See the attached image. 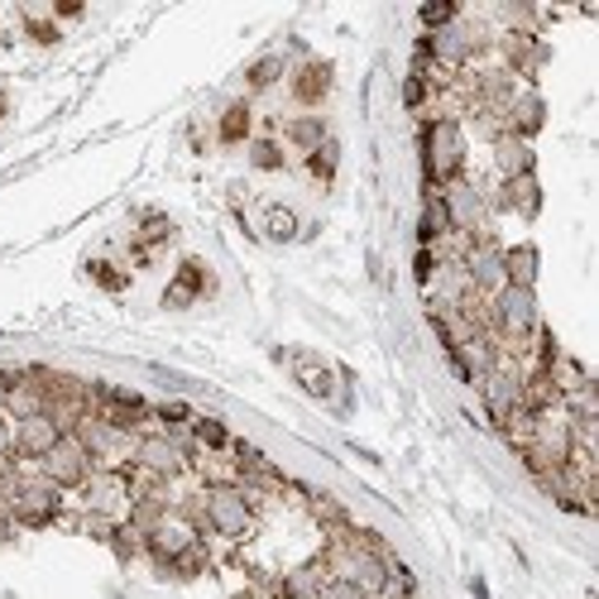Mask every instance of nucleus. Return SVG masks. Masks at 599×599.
<instances>
[{
	"mask_svg": "<svg viewBox=\"0 0 599 599\" xmlns=\"http://www.w3.org/2000/svg\"><path fill=\"white\" fill-rule=\"evenodd\" d=\"M489 317H494V331L509 345H523L527 335L542 327V311H537V293L518 283H503L494 297H489Z\"/></svg>",
	"mask_w": 599,
	"mask_h": 599,
	"instance_id": "nucleus-1",
	"label": "nucleus"
},
{
	"mask_svg": "<svg viewBox=\"0 0 599 599\" xmlns=\"http://www.w3.org/2000/svg\"><path fill=\"white\" fill-rule=\"evenodd\" d=\"M423 163L431 183H455L465 168V130L455 120H427L423 125Z\"/></svg>",
	"mask_w": 599,
	"mask_h": 599,
	"instance_id": "nucleus-2",
	"label": "nucleus"
},
{
	"mask_svg": "<svg viewBox=\"0 0 599 599\" xmlns=\"http://www.w3.org/2000/svg\"><path fill=\"white\" fill-rule=\"evenodd\" d=\"M201 518H207V533L216 537H245L249 523H255V503H249V489L240 485H211L201 494Z\"/></svg>",
	"mask_w": 599,
	"mask_h": 599,
	"instance_id": "nucleus-3",
	"label": "nucleus"
},
{
	"mask_svg": "<svg viewBox=\"0 0 599 599\" xmlns=\"http://www.w3.org/2000/svg\"><path fill=\"white\" fill-rule=\"evenodd\" d=\"M58 509H63V494L44 475H24L20 489L5 499V513L15 518V527H48L58 518Z\"/></svg>",
	"mask_w": 599,
	"mask_h": 599,
	"instance_id": "nucleus-4",
	"label": "nucleus"
},
{
	"mask_svg": "<svg viewBox=\"0 0 599 599\" xmlns=\"http://www.w3.org/2000/svg\"><path fill=\"white\" fill-rule=\"evenodd\" d=\"M130 465L144 475L173 479L187 470V431H149V437H135V455Z\"/></svg>",
	"mask_w": 599,
	"mask_h": 599,
	"instance_id": "nucleus-5",
	"label": "nucleus"
},
{
	"mask_svg": "<svg viewBox=\"0 0 599 599\" xmlns=\"http://www.w3.org/2000/svg\"><path fill=\"white\" fill-rule=\"evenodd\" d=\"M39 465H44L39 475L53 479L58 489H82V485H87V479L96 475V461L87 455V447L77 441V431H63V441H58V447L48 451Z\"/></svg>",
	"mask_w": 599,
	"mask_h": 599,
	"instance_id": "nucleus-6",
	"label": "nucleus"
},
{
	"mask_svg": "<svg viewBox=\"0 0 599 599\" xmlns=\"http://www.w3.org/2000/svg\"><path fill=\"white\" fill-rule=\"evenodd\" d=\"M475 53H479V34L461 20L447 24V29H437V34H427V39L417 44V58H437L441 68H461V63H470Z\"/></svg>",
	"mask_w": 599,
	"mask_h": 599,
	"instance_id": "nucleus-7",
	"label": "nucleus"
},
{
	"mask_svg": "<svg viewBox=\"0 0 599 599\" xmlns=\"http://www.w3.org/2000/svg\"><path fill=\"white\" fill-rule=\"evenodd\" d=\"M465 279H470V288H475V297H494L503 283V249L494 245L489 235H479V240H470V249H465Z\"/></svg>",
	"mask_w": 599,
	"mask_h": 599,
	"instance_id": "nucleus-8",
	"label": "nucleus"
},
{
	"mask_svg": "<svg viewBox=\"0 0 599 599\" xmlns=\"http://www.w3.org/2000/svg\"><path fill=\"white\" fill-rule=\"evenodd\" d=\"M58 441H63V427H58L48 413H39V417H24V423L10 427V447H15L20 461H44V455L53 451Z\"/></svg>",
	"mask_w": 599,
	"mask_h": 599,
	"instance_id": "nucleus-9",
	"label": "nucleus"
},
{
	"mask_svg": "<svg viewBox=\"0 0 599 599\" xmlns=\"http://www.w3.org/2000/svg\"><path fill=\"white\" fill-rule=\"evenodd\" d=\"M441 207H447L451 231L475 235V231H479V221H485V197H479V187H475V183H465V178L447 183V192H441Z\"/></svg>",
	"mask_w": 599,
	"mask_h": 599,
	"instance_id": "nucleus-10",
	"label": "nucleus"
},
{
	"mask_svg": "<svg viewBox=\"0 0 599 599\" xmlns=\"http://www.w3.org/2000/svg\"><path fill=\"white\" fill-rule=\"evenodd\" d=\"M331 77H335V68L327 63V58H311V63H303V68H297V77H293V101L321 106L331 96Z\"/></svg>",
	"mask_w": 599,
	"mask_h": 599,
	"instance_id": "nucleus-11",
	"label": "nucleus"
},
{
	"mask_svg": "<svg viewBox=\"0 0 599 599\" xmlns=\"http://www.w3.org/2000/svg\"><path fill=\"white\" fill-rule=\"evenodd\" d=\"M499 48H503V58H509V68H513V72H523V77H533V72L547 63V44H542V39H533V34H523V29L503 34Z\"/></svg>",
	"mask_w": 599,
	"mask_h": 599,
	"instance_id": "nucleus-12",
	"label": "nucleus"
},
{
	"mask_svg": "<svg viewBox=\"0 0 599 599\" xmlns=\"http://www.w3.org/2000/svg\"><path fill=\"white\" fill-rule=\"evenodd\" d=\"M327 580H331V571H327V561L317 557V561H307V566L288 571L283 580H279V595H283V599H321Z\"/></svg>",
	"mask_w": 599,
	"mask_h": 599,
	"instance_id": "nucleus-13",
	"label": "nucleus"
},
{
	"mask_svg": "<svg viewBox=\"0 0 599 599\" xmlns=\"http://www.w3.org/2000/svg\"><path fill=\"white\" fill-rule=\"evenodd\" d=\"M499 207L518 211L523 221H537V211H542V187H537V178H533V173H523V178H503Z\"/></svg>",
	"mask_w": 599,
	"mask_h": 599,
	"instance_id": "nucleus-14",
	"label": "nucleus"
},
{
	"mask_svg": "<svg viewBox=\"0 0 599 599\" xmlns=\"http://www.w3.org/2000/svg\"><path fill=\"white\" fill-rule=\"evenodd\" d=\"M542 125H547V101H542V96H537L533 87L513 96V106H509V130H513V135L533 139Z\"/></svg>",
	"mask_w": 599,
	"mask_h": 599,
	"instance_id": "nucleus-15",
	"label": "nucleus"
},
{
	"mask_svg": "<svg viewBox=\"0 0 599 599\" xmlns=\"http://www.w3.org/2000/svg\"><path fill=\"white\" fill-rule=\"evenodd\" d=\"M494 163H499V173L503 178H523V173H533V144L518 139L513 130H503V135H494Z\"/></svg>",
	"mask_w": 599,
	"mask_h": 599,
	"instance_id": "nucleus-16",
	"label": "nucleus"
},
{
	"mask_svg": "<svg viewBox=\"0 0 599 599\" xmlns=\"http://www.w3.org/2000/svg\"><path fill=\"white\" fill-rule=\"evenodd\" d=\"M211 288V273L201 259H183V269H178V283L163 293V307H187L197 293H207Z\"/></svg>",
	"mask_w": 599,
	"mask_h": 599,
	"instance_id": "nucleus-17",
	"label": "nucleus"
},
{
	"mask_svg": "<svg viewBox=\"0 0 599 599\" xmlns=\"http://www.w3.org/2000/svg\"><path fill=\"white\" fill-rule=\"evenodd\" d=\"M5 407L15 413V423H24V417H39L48 413V393H44V383H34V379H24V369L15 375V383L5 389Z\"/></svg>",
	"mask_w": 599,
	"mask_h": 599,
	"instance_id": "nucleus-18",
	"label": "nucleus"
},
{
	"mask_svg": "<svg viewBox=\"0 0 599 599\" xmlns=\"http://www.w3.org/2000/svg\"><path fill=\"white\" fill-rule=\"evenodd\" d=\"M537 264H542V255H537L533 240H523V245H509V249H503V279L518 283V288H533V283H537Z\"/></svg>",
	"mask_w": 599,
	"mask_h": 599,
	"instance_id": "nucleus-19",
	"label": "nucleus"
},
{
	"mask_svg": "<svg viewBox=\"0 0 599 599\" xmlns=\"http://www.w3.org/2000/svg\"><path fill=\"white\" fill-rule=\"evenodd\" d=\"M283 139L293 144V149L311 154V149H321V144L331 139V130H327V120H321V115H293L283 125Z\"/></svg>",
	"mask_w": 599,
	"mask_h": 599,
	"instance_id": "nucleus-20",
	"label": "nucleus"
},
{
	"mask_svg": "<svg viewBox=\"0 0 599 599\" xmlns=\"http://www.w3.org/2000/svg\"><path fill=\"white\" fill-rule=\"evenodd\" d=\"M451 221H447V207H441V192L431 187L427 201H423V221H417V240H423V249H431L437 240H447Z\"/></svg>",
	"mask_w": 599,
	"mask_h": 599,
	"instance_id": "nucleus-21",
	"label": "nucleus"
},
{
	"mask_svg": "<svg viewBox=\"0 0 599 599\" xmlns=\"http://www.w3.org/2000/svg\"><path fill=\"white\" fill-rule=\"evenodd\" d=\"M249 125H255L249 106H245V101H235V106H225L221 125H216V139H221V144H245V139H249Z\"/></svg>",
	"mask_w": 599,
	"mask_h": 599,
	"instance_id": "nucleus-22",
	"label": "nucleus"
},
{
	"mask_svg": "<svg viewBox=\"0 0 599 599\" xmlns=\"http://www.w3.org/2000/svg\"><path fill=\"white\" fill-rule=\"evenodd\" d=\"M293 369H297V379H303V389L311 393V399H331V369L327 365H317V359H307V355H297L293 359Z\"/></svg>",
	"mask_w": 599,
	"mask_h": 599,
	"instance_id": "nucleus-23",
	"label": "nucleus"
},
{
	"mask_svg": "<svg viewBox=\"0 0 599 599\" xmlns=\"http://www.w3.org/2000/svg\"><path fill=\"white\" fill-rule=\"evenodd\" d=\"M192 437H197L207 451H225V447H231V441H235L231 431H225L221 417H192Z\"/></svg>",
	"mask_w": 599,
	"mask_h": 599,
	"instance_id": "nucleus-24",
	"label": "nucleus"
},
{
	"mask_svg": "<svg viewBox=\"0 0 599 599\" xmlns=\"http://www.w3.org/2000/svg\"><path fill=\"white\" fill-rule=\"evenodd\" d=\"M249 163H255L259 173H279L288 163V154H283L279 139H249Z\"/></svg>",
	"mask_w": 599,
	"mask_h": 599,
	"instance_id": "nucleus-25",
	"label": "nucleus"
},
{
	"mask_svg": "<svg viewBox=\"0 0 599 599\" xmlns=\"http://www.w3.org/2000/svg\"><path fill=\"white\" fill-rule=\"evenodd\" d=\"M335 163H341V144H335V139H327L321 149L307 154V173L317 178V183H331V178H335Z\"/></svg>",
	"mask_w": 599,
	"mask_h": 599,
	"instance_id": "nucleus-26",
	"label": "nucleus"
},
{
	"mask_svg": "<svg viewBox=\"0 0 599 599\" xmlns=\"http://www.w3.org/2000/svg\"><path fill=\"white\" fill-rule=\"evenodd\" d=\"M279 77H283V53H264L259 63H249V72H245V82L255 91H269Z\"/></svg>",
	"mask_w": 599,
	"mask_h": 599,
	"instance_id": "nucleus-27",
	"label": "nucleus"
},
{
	"mask_svg": "<svg viewBox=\"0 0 599 599\" xmlns=\"http://www.w3.org/2000/svg\"><path fill=\"white\" fill-rule=\"evenodd\" d=\"M264 235H269V240H293L297 235V216L273 201V207L264 211Z\"/></svg>",
	"mask_w": 599,
	"mask_h": 599,
	"instance_id": "nucleus-28",
	"label": "nucleus"
},
{
	"mask_svg": "<svg viewBox=\"0 0 599 599\" xmlns=\"http://www.w3.org/2000/svg\"><path fill=\"white\" fill-rule=\"evenodd\" d=\"M139 547H144V537L135 533V527H130V523H115V533H111V551H115V557H120V561H135Z\"/></svg>",
	"mask_w": 599,
	"mask_h": 599,
	"instance_id": "nucleus-29",
	"label": "nucleus"
},
{
	"mask_svg": "<svg viewBox=\"0 0 599 599\" xmlns=\"http://www.w3.org/2000/svg\"><path fill=\"white\" fill-rule=\"evenodd\" d=\"M417 15H423V24H427L431 34H437V29H447V24L461 20V10H455L451 0H437V5H423V10H417Z\"/></svg>",
	"mask_w": 599,
	"mask_h": 599,
	"instance_id": "nucleus-30",
	"label": "nucleus"
},
{
	"mask_svg": "<svg viewBox=\"0 0 599 599\" xmlns=\"http://www.w3.org/2000/svg\"><path fill=\"white\" fill-rule=\"evenodd\" d=\"M321 599H375V595H369L365 585L345 580V575H331V580H327V590H321Z\"/></svg>",
	"mask_w": 599,
	"mask_h": 599,
	"instance_id": "nucleus-31",
	"label": "nucleus"
},
{
	"mask_svg": "<svg viewBox=\"0 0 599 599\" xmlns=\"http://www.w3.org/2000/svg\"><path fill=\"white\" fill-rule=\"evenodd\" d=\"M91 279H96V283H101V288H106V293H120V288H125V283H130V279H125V273H115V269H111V264H91Z\"/></svg>",
	"mask_w": 599,
	"mask_h": 599,
	"instance_id": "nucleus-32",
	"label": "nucleus"
},
{
	"mask_svg": "<svg viewBox=\"0 0 599 599\" xmlns=\"http://www.w3.org/2000/svg\"><path fill=\"white\" fill-rule=\"evenodd\" d=\"M423 101H427V77H423V72H413V77L403 82V106H413V111H417Z\"/></svg>",
	"mask_w": 599,
	"mask_h": 599,
	"instance_id": "nucleus-33",
	"label": "nucleus"
},
{
	"mask_svg": "<svg viewBox=\"0 0 599 599\" xmlns=\"http://www.w3.org/2000/svg\"><path fill=\"white\" fill-rule=\"evenodd\" d=\"M154 413H159L163 423H173V427H178V423H187V417H192L183 399H168V403H159V407H154Z\"/></svg>",
	"mask_w": 599,
	"mask_h": 599,
	"instance_id": "nucleus-34",
	"label": "nucleus"
},
{
	"mask_svg": "<svg viewBox=\"0 0 599 599\" xmlns=\"http://www.w3.org/2000/svg\"><path fill=\"white\" fill-rule=\"evenodd\" d=\"M437 255L431 249H417V259H413V273H417V283H431V273H437Z\"/></svg>",
	"mask_w": 599,
	"mask_h": 599,
	"instance_id": "nucleus-35",
	"label": "nucleus"
},
{
	"mask_svg": "<svg viewBox=\"0 0 599 599\" xmlns=\"http://www.w3.org/2000/svg\"><path fill=\"white\" fill-rule=\"evenodd\" d=\"M24 29H29L39 44H58V24H44V20H24Z\"/></svg>",
	"mask_w": 599,
	"mask_h": 599,
	"instance_id": "nucleus-36",
	"label": "nucleus"
},
{
	"mask_svg": "<svg viewBox=\"0 0 599 599\" xmlns=\"http://www.w3.org/2000/svg\"><path fill=\"white\" fill-rule=\"evenodd\" d=\"M5 455H15V447H10V427L0 423V461H5Z\"/></svg>",
	"mask_w": 599,
	"mask_h": 599,
	"instance_id": "nucleus-37",
	"label": "nucleus"
},
{
	"mask_svg": "<svg viewBox=\"0 0 599 599\" xmlns=\"http://www.w3.org/2000/svg\"><path fill=\"white\" fill-rule=\"evenodd\" d=\"M15 383V375H0V407H5V389Z\"/></svg>",
	"mask_w": 599,
	"mask_h": 599,
	"instance_id": "nucleus-38",
	"label": "nucleus"
},
{
	"mask_svg": "<svg viewBox=\"0 0 599 599\" xmlns=\"http://www.w3.org/2000/svg\"><path fill=\"white\" fill-rule=\"evenodd\" d=\"M269 599H283V595H269Z\"/></svg>",
	"mask_w": 599,
	"mask_h": 599,
	"instance_id": "nucleus-39",
	"label": "nucleus"
}]
</instances>
